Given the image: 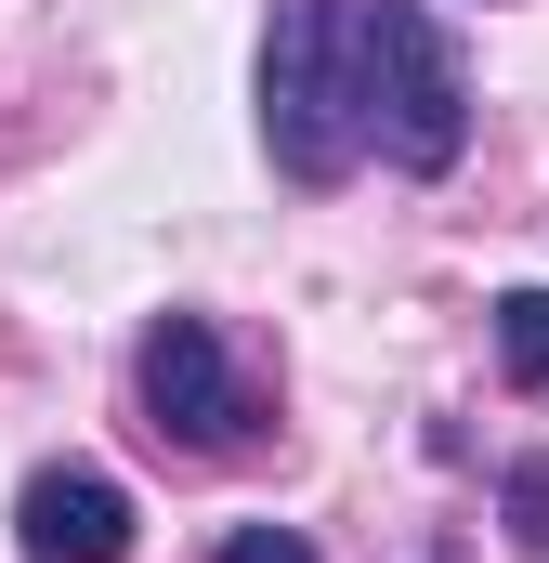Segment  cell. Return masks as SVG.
<instances>
[{
    "mask_svg": "<svg viewBox=\"0 0 549 563\" xmlns=\"http://www.w3.org/2000/svg\"><path fill=\"white\" fill-rule=\"evenodd\" d=\"M497 367H511L524 394H549V288H511V301H497Z\"/></svg>",
    "mask_w": 549,
    "mask_h": 563,
    "instance_id": "obj_5",
    "label": "cell"
},
{
    "mask_svg": "<svg viewBox=\"0 0 549 563\" xmlns=\"http://www.w3.org/2000/svg\"><path fill=\"white\" fill-rule=\"evenodd\" d=\"M13 551L26 563H132V498H119L92 459H53V472H26V498H13Z\"/></svg>",
    "mask_w": 549,
    "mask_h": 563,
    "instance_id": "obj_4",
    "label": "cell"
},
{
    "mask_svg": "<svg viewBox=\"0 0 549 563\" xmlns=\"http://www.w3.org/2000/svg\"><path fill=\"white\" fill-rule=\"evenodd\" d=\"M367 144L393 170H458L471 144V66L432 0H367Z\"/></svg>",
    "mask_w": 549,
    "mask_h": 563,
    "instance_id": "obj_2",
    "label": "cell"
},
{
    "mask_svg": "<svg viewBox=\"0 0 549 563\" xmlns=\"http://www.w3.org/2000/svg\"><path fill=\"white\" fill-rule=\"evenodd\" d=\"M132 394H144V432H157V445H197V459L249 445V380H236V354H223L210 314H157V328H144Z\"/></svg>",
    "mask_w": 549,
    "mask_h": 563,
    "instance_id": "obj_3",
    "label": "cell"
},
{
    "mask_svg": "<svg viewBox=\"0 0 549 563\" xmlns=\"http://www.w3.org/2000/svg\"><path fill=\"white\" fill-rule=\"evenodd\" d=\"M210 563H314V538H301V525H236Z\"/></svg>",
    "mask_w": 549,
    "mask_h": 563,
    "instance_id": "obj_7",
    "label": "cell"
},
{
    "mask_svg": "<svg viewBox=\"0 0 549 563\" xmlns=\"http://www.w3.org/2000/svg\"><path fill=\"white\" fill-rule=\"evenodd\" d=\"M497 525H511V551L549 563V459H524L511 485H497Z\"/></svg>",
    "mask_w": 549,
    "mask_h": 563,
    "instance_id": "obj_6",
    "label": "cell"
},
{
    "mask_svg": "<svg viewBox=\"0 0 549 563\" xmlns=\"http://www.w3.org/2000/svg\"><path fill=\"white\" fill-rule=\"evenodd\" d=\"M262 144L288 184H340L367 157V0H274L262 26Z\"/></svg>",
    "mask_w": 549,
    "mask_h": 563,
    "instance_id": "obj_1",
    "label": "cell"
}]
</instances>
